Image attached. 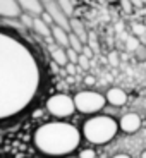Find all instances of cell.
I'll return each instance as SVG.
<instances>
[{
  "label": "cell",
  "mask_w": 146,
  "mask_h": 158,
  "mask_svg": "<svg viewBox=\"0 0 146 158\" xmlns=\"http://www.w3.org/2000/svg\"><path fill=\"white\" fill-rule=\"evenodd\" d=\"M81 132H83V139L90 143L91 146H105L117 138L120 129H119V120H115L114 117L96 114L90 115V118L84 120Z\"/></svg>",
  "instance_id": "7a4b0ae2"
},
{
  "label": "cell",
  "mask_w": 146,
  "mask_h": 158,
  "mask_svg": "<svg viewBox=\"0 0 146 158\" xmlns=\"http://www.w3.org/2000/svg\"><path fill=\"white\" fill-rule=\"evenodd\" d=\"M41 2H43V4H45V2H48V0H41Z\"/></svg>",
  "instance_id": "4dcf8cb0"
},
{
  "label": "cell",
  "mask_w": 146,
  "mask_h": 158,
  "mask_svg": "<svg viewBox=\"0 0 146 158\" xmlns=\"http://www.w3.org/2000/svg\"><path fill=\"white\" fill-rule=\"evenodd\" d=\"M77 156L79 158H96V151H95V148H83V150H79Z\"/></svg>",
  "instance_id": "e0dca14e"
},
{
  "label": "cell",
  "mask_w": 146,
  "mask_h": 158,
  "mask_svg": "<svg viewBox=\"0 0 146 158\" xmlns=\"http://www.w3.org/2000/svg\"><path fill=\"white\" fill-rule=\"evenodd\" d=\"M141 158H146V151H143V153H141Z\"/></svg>",
  "instance_id": "f546056e"
},
{
  "label": "cell",
  "mask_w": 146,
  "mask_h": 158,
  "mask_svg": "<svg viewBox=\"0 0 146 158\" xmlns=\"http://www.w3.org/2000/svg\"><path fill=\"white\" fill-rule=\"evenodd\" d=\"M65 52H67V59H69V62H72V64H77V60H79V53L76 50H72L71 47H67L65 48Z\"/></svg>",
  "instance_id": "44dd1931"
},
{
  "label": "cell",
  "mask_w": 146,
  "mask_h": 158,
  "mask_svg": "<svg viewBox=\"0 0 146 158\" xmlns=\"http://www.w3.org/2000/svg\"><path fill=\"white\" fill-rule=\"evenodd\" d=\"M90 60H91V59H88L86 55L79 53V60H77L79 69H81V71H88V69H90Z\"/></svg>",
  "instance_id": "d6986e66"
},
{
  "label": "cell",
  "mask_w": 146,
  "mask_h": 158,
  "mask_svg": "<svg viewBox=\"0 0 146 158\" xmlns=\"http://www.w3.org/2000/svg\"><path fill=\"white\" fill-rule=\"evenodd\" d=\"M81 53H83V55H86L88 59H93V55H95V52H93V48L90 47V45H84V48H83V52H81Z\"/></svg>",
  "instance_id": "603a6c76"
},
{
  "label": "cell",
  "mask_w": 146,
  "mask_h": 158,
  "mask_svg": "<svg viewBox=\"0 0 146 158\" xmlns=\"http://www.w3.org/2000/svg\"><path fill=\"white\" fill-rule=\"evenodd\" d=\"M83 132L77 126L65 120H50L33 131L31 143L40 155L47 158H62L74 155L81 146Z\"/></svg>",
  "instance_id": "6da1fadb"
},
{
  "label": "cell",
  "mask_w": 146,
  "mask_h": 158,
  "mask_svg": "<svg viewBox=\"0 0 146 158\" xmlns=\"http://www.w3.org/2000/svg\"><path fill=\"white\" fill-rule=\"evenodd\" d=\"M105 98H107L108 105H112V107H115V108H120L127 103V93L122 89V88L114 86V88H108L107 89Z\"/></svg>",
  "instance_id": "52a82bcc"
},
{
  "label": "cell",
  "mask_w": 146,
  "mask_h": 158,
  "mask_svg": "<svg viewBox=\"0 0 146 158\" xmlns=\"http://www.w3.org/2000/svg\"><path fill=\"white\" fill-rule=\"evenodd\" d=\"M69 31L74 33L76 36H77L83 43H88V36H90V33H88L86 26H84V23L81 19H77V17H71V24H69Z\"/></svg>",
  "instance_id": "7c38bea8"
},
{
  "label": "cell",
  "mask_w": 146,
  "mask_h": 158,
  "mask_svg": "<svg viewBox=\"0 0 146 158\" xmlns=\"http://www.w3.org/2000/svg\"><path fill=\"white\" fill-rule=\"evenodd\" d=\"M95 83H96V79L93 77V76H86V77H84V84H88V86H93Z\"/></svg>",
  "instance_id": "484cf974"
},
{
  "label": "cell",
  "mask_w": 146,
  "mask_h": 158,
  "mask_svg": "<svg viewBox=\"0 0 146 158\" xmlns=\"http://www.w3.org/2000/svg\"><path fill=\"white\" fill-rule=\"evenodd\" d=\"M48 50H50V59H52V62H55L59 67H65V65L69 64L67 52H65V48H64V47H59V45L52 43L50 47H48Z\"/></svg>",
  "instance_id": "8fae6325"
},
{
  "label": "cell",
  "mask_w": 146,
  "mask_h": 158,
  "mask_svg": "<svg viewBox=\"0 0 146 158\" xmlns=\"http://www.w3.org/2000/svg\"><path fill=\"white\" fill-rule=\"evenodd\" d=\"M134 57L139 60V62H146V45H139L134 52Z\"/></svg>",
  "instance_id": "ac0fdd59"
},
{
  "label": "cell",
  "mask_w": 146,
  "mask_h": 158,
  "mask_svg": "<svg viewBox=\"0 0 146 158\" xmlns=\"http://www.w3.org/2000/svg\"><path fill=\"white\" fill-rule=\"evenodd\" d=\"M21 10L26 12V14H31V16H41L45 12V5L41 0H17Z\"/></svg>",
  "instance_id": "30bf717a"
},
{
  "label": "cell",
  "mask_w": 146,
  "mask_h": 158,
  "mask_svg": "<svg viewBox=\"0 0 146 158\" xmlns=\"http://www.w3.org/2000/svg\"><path fill=\"white\" fill-rule=\"evenodd\" d=\"M119 2H120V7H122V10L126 14H131V12L134 10V5L131 4V0H119Z\"/></svg>",
  "instance_id": "7402d4cb"
},
{
  "label": "cell",
  "mask_w": 146,
  "mask_h": 158,
  "mask_svg": "<svg viewBox=\"0 0 146 158\" xmlns=\"http://www.w3.org/2000/svg\"><path fill=\"white\" fill-rule=\"evenodd\" d=\"M65 72H67V76H76L77 72H81V69H79V65L77 64H72V62H69L67 65H65Z\"/></svg>",
  "instance_id": "ffe728a7"
},
{
  "label": "cell",
  "mask_w": 146,
  "mask_h": 158,
  "mask_svg": "<svg viewBox=\"0 0 146 158\" xmlns=\"http://www.w3.org/2000/svg\"><path fill=\"white\" fill-rule=\"evenodd\" d=\"M74 103H76V112L83 115H96L105 108L107 98L103 93L93 89H83L77 91L74 95Z\"/></svg>",
  "instance_id": "3957f363"
},
{
  "label": "cell",
  "mask_w": 146,
  "mask_h": 158,
  "mask_svg": "<svg viewBox=\"0 0 146 158\" xmlns=\"http://www.w3.org/2000/svg\"><path fill=\"white\" fill-rule=\"evenodd\" d=\"M43 5H45V12L50 16V19L53 21V24L62 26L64 29H67V31H69L71 17H69L67 14L62 10V7L59 5V2H57V0H48V2H45Z\"/></svg>",
  "instance_id": "5b68a950"
},
{
  "label": "cell",
  "mask_w": 146,
  "mask_h": 158,
  "mask_svg": "<svg viewBox=\"0 0 146 158\" xmlns=\"http://www.w3.org/2000/svg\"><path fill=\"white\" fill-rule=\"evenodd\" d=\"M144 64H146V62H144Z\"/></svg>",
  "instance_id": "1f68e13d"
},
{
  "label": "cell",
  "mask_w": 146,
  "mask_h": 158,
  "mask_svg": "<svg viewBox=\"0 0 146 158\" xmlns=\"http://www.w3.org/2000/svg\"><path fill=\"white\" fill-rule=\"evenodd\" d=\"M131 4L134 5V9H139L143 5H146V0H131Z\"/></svg>",
  "instance_id": "d4e9b609"
},
{
  "label": "cell",
  "mask_w": 146,
  "mask_h": 158,
  "mask_svg": "<svg viewBox=\"0 0 146 158\" xmlns=\"http://www.w3.org/2000/svg\"><path fill=\"white\" fill-rule=\"evenodd\" d=\"M139 45H141V41H139V38H138L136 35L129 36V38L126 40V50H127V52H132V53H134L136 48H138Z\"/></svg>",
  "instance_id": "2e32d148"
},
{
  "label": "cell",
  "mask_w": 146,
  "mask_h": 158,
  "mask_svg": "<svg viewBox=\"0 0 146 158\" xmlns=\"http://www.w3.org/2000/svg\"><path fill=\"white\" fill-rule=\"evenodd\" d=\"M107 4H115V2H119V0H105Z\"/></svg>",
  "instance_id": "f1b7e54d"
},
{
  "label": "cell",
  "mask_w": 146,
  "mask_h": 158,
  "mask_svg": "<svg viewBox=\"0 0 146 158\" xmlns=\"http://www.w3.org/2000/svg\"><path fill=\"white\" fill-rule=\"evenodd\" d=\"M69 33L71 31L64 29L62 26L53 24V26H52V40H53V43L59 45V47L67 48L69 47Z\"/></svg>",
  "instance_id": "4fadbf2b"
},
{
  "label": "cell",
  "mask_w": 146,
  "mask_h": 158,
  "mask_svg": "<svg viewBox=\"0 0 146 158\" xmlns=\"http://www.w3.org/2000/svg\"><path fill=\"white\" fill-rule=\"evenodd\" d=\"M84 45H86V43H83V41L74 35V33H69V47H71L72 50H76L77 53H81L83 48H84Z\"/></svg>",
  "instance_id": "5bb4252c"
},
{
  "label": "cell",
  "mask_w": 146,
  "mask_h": 158,
  "mask_svg": "<svg viewBox=\"0 0 146 158\" xmlns=\"http://www.w3.org/2000/svg\"><path fill=\"white\" fill-rule=\"evenodd\" d=\"M57 2H59V5L62 7V10L65 12L69 17H74V7H76L74 0H57Z\"/></svg>",
  "instance_id": "9a60e30c"
},
{
  "label": "cell",
  "mask_w": 146,
  "mask_h": 158,
  "mask_svg": "<svg viewBox=\"0 0 146 158\" xmlns=\"http://www.w3.org/2000/svg\"><path fill=\"white\" fill-rule=\"evenodd\" d=\"M23 10H21L17 0H0V17L5 19H19Z\"/></svg>",
  "instance_id": "ba28073f"
},
{
  "label": "cell",
  "mask_w": 146,
  "mask_h": 158,
  "mask_svg": "<svg viewBox=\"0 0 146 158\" xmlns=\"http://www.w3.org/2000/svg\"><path fill=\"white\" fill-rule=\"evenodd\" d=\"M31 31L35 33L36 36H40V38L48 40V41L53 43V40H52V26L41 16L35 17V23H33V29H31Z\"/></svg>",
  "instance_id": "9c48e42d"
},
{
  "label": "cell",
  "mask_w": 146,
  "mask_h": 158,
  "mask_svg": "<svg viewBox=\"0 0 146 158\" xmlns=\"http://www.w3.org/2000/svg\"><path fill=\"white\" fill-rule=\"evenodd\" d=\"M112 158H132L131 155H127V153H117V155H114Z\"/></svg>",
  "instance_id": "4316f807"
},
{
  "label": "cell",
  "mask_w": 146,
  "mask_h": 158,
  "mask_svg": "<svg viewBox=\"0 0 146 158\" xmlns=\"http://www.w3.org/2000/svg\"><path fill=\"white\" fill-rule=\"evenodd\" d=\"M45 108L53 118H59V120L71 118L76 114L74 96H69L65 93H53L52 96H48Z\"/></svg>",
  "instance_id": "277c9868"
},
{
  "label": "cell",
  "mask_w": 146,
  "mask_h": 158,
  "mask_svg": "<svg viewBox=\"0 0 146 158\" xmlns=\"http://www.w3.org/2000/svg\"><path fill=\"white\" fill-rule=\"evenodd\" d=\"M108 59H110L112 65H117V64H119V57H117V53H115V52H112L110 55H108Z\"/></svg>",
  "instance_id": "cb8c5ba5"
},
{
  "label": "cell",
  "mask_w": 146,
  "mask_h": 158,
  "mask_svg": "<svg viewBox=\"0 0 146 158\" xmlns=\"http://www.w3.org/2000/svg\"><path fill=\"white\" fill-rule=\"evenodd\" d=\"M62 158H79L77 155H67V156H62Z\"/></svg>",
  "instance_id": "83f0119b"
},
{
  "label": "cell",
  "mask_w": 146,
  "mask_h": 158,
  "mask_svg": "<svg viewBox=\"0 0 146 158\" xmlns=\"http://www.w3.org/2000/svg\"><path fill=\"white\" fill-rule=\"evenodd\" d=\"M141 126H143V120L139 117V114H136V112L124 114L119 118V129L124 134H134V132H138L141 129Z\"/></svg>",
  "instance_id": "8992f818"
}]
</instances>
